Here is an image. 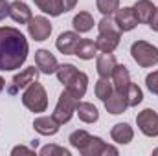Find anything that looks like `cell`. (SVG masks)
<instances>
[{
  "label": "cell",
  "mask_w": 158,
  "mask_h": 156,
  "mask_svg": "<svg viewBox=\"0 0 158 156\" xmlns=\"http://www.w3.org/2000/svg\"><path fill=\"white\" fill-rule=\"evenodd\" d=\"M28 40L20 30L4 26L0 28V72L19 70L28 59Z\"/></svg>",
  "instance_id": "6da1fadb"
},
{
  "label": "cell",
  "mask_w": 158,
  "mask_h": 156,
  "mask_svg": "<svg viewBox=\"0 0 158 156\" xmlns=\"http://www.w3.org/2000/svg\"><path fill=\"white\" fill-rule=\"evenodd\" d=\"M98 39H96V46L99 51H109L112 53L119 44V39H121V31L116 26L114 18L110 17H103L99 22H98Z\"/></svg>",
  "instance_id": "7a4b0ae2"
},
{
  "label": "cell",
  "mask_w": 158,
  "mask_h": 156,
  "mask_svg": "<svg viewBox=\"0 0 158 156\" xmlns=\"http://www.w3.org/2000/svg\"><path fill=\"white\" fill-rule=\"evenodd\" d=\"M22 105L28 110L37 112V114L48 109V94H46V88L39 81H33L26 86V90L22 94Z\"/></svg>",
  "instance_id": "3957f363"
},
{
  "label": "cell",
  "mask_w": 158,
  "mask_h": 156,
  "mask_svg": "<svg viewBox=\"0 0 158 156\" xmlns=\"http://www.w3.org/2000/svg\"><path fill=\"white\" fill-rule=\"evenodd\" d=\"M131 55L134 63L142 68H151L158 64V48L147 40H136L131 46Z\"/></svg>",
  "instance_id": "277c9868"
},
{
  "label": "cell",
  "mask_w": 158,
  "mask_h": 156,
  "mask_svg": "<svg viewBox=\"0 0 158 156\" xmlns=\"http://www.w3.org/2000/svg\"><path fill=\"white\" fill-rule=\"evenodd\" d=\"M76 105H77V99L64 88L61 94H59V99H57V105L53 109V119L59 123V125H64L68 123L72 116L76 114Z\"/></svg>",
  "instance_id": "5b68a950"
},
{
  "label": "cell",
  "mask_w": 158,
  "mask_h": 156,
  "mask_svg": "<svg viewBox=\"0 0 158 156\" xmlns=\"http://www.w3.org/2000/svg\"><path fill=\"white\" fill-rule=\"evenodd\" d=\"M136 125L142 130V134H145L149 138H156L158 136V112H155L153 109H145V110L138 112Z\"/></svg>",
  "instance_id": "8992f818"
},
{
  "label": "cell",
  "mask_w": 158,
  "mask_h": 156,
  "mask_svg": "<svg viewBox=\"0 0 158 156\" xmlns=\"http://www.w3.org/2000/svg\"><path fill=\"white\" fill-rule=\"evenodd\" d=\"M28 33L33 40L42 42L52 33V22L46 17H31V20L28 22Z\"/></svg>",
  "instance_id": "52a82bcc"
},
{
  "label": "cell",
  "mask_w": 158,
  "mask_h": 156,
  "mask_svg": "<svg viewBox=\"0 0 158 156\" xmlns=\"http://www.w3.org/2000/svg\"><path fill=\"white\" fill-rule=\"evenodd\" d=\"M39 77V68H35V66H30V68H24L20 74H17L13 81H11V86L7 88V94H11V96H15V94H19L22 88H26L30 83H33V81H37Z\"/></svg>",
  "instance_id": "ba28073f"
},
{
  "label": "cell",
  "mask_w": 158,
  "mask_h": 156,
  "mask_svg": "<svg viewBox=\"0 0 158 156\" xmlns=\"http://www.w3.org/2000/svg\"><path fill=\"white\" fill-rule=\"evenodd\" d=\"M35 66L39 68L40 74L50 76V74H55V72H57L59 63H57L55 55H53L50 50L40 48V50H37V51H35Z\"/></svg>",
  "instance_id": "9c48e42d"
},
{
  "label": "cell",
  "mask_w": 158,
  "mask_h": 156,
  "mask_svg": "<svg viewBox=\"0 0 158 156\" xmlns=\"http://www.w3.org/2000/svg\"><path fill=\"white\" fill-rule=\"evenodd\" d=\"M118 149L114 147V145H109V143H105L101 138H98V136H92L90 138V142L86 143V147L81 151V154L83 156H103V154H114L118 156Z\"/></svg>",
  "instance_id": "30bf717a"
},
{
  "label": "cell",
  "mask_w": 158,
  "mask_h": 156,
  "mask_svg": "<svg viewBox=\"0 0 158 156\" xmlns=\"http://www.w3.org/2000/svg\"><path fill=\"white\" fill-rule=\"evenodd\" d=\"M86 86H88V76H86L85 72H79V70L64 83V88H66L77 101L86 94Z\"/></svg>",
  "instance_id": "8fae6325"
},
{
  "label": "cell",
  "mask_w": 158,
  "mask_h": 156,
  "mask_svg": "<svg viewBox=\"0 0 158 156\" xmlns=\"http://www.w3.org/2000/svg\"><path fill=\"white\" fill-rule=\"evenodd\" d=\"M114 22H116V26L119 28L121 33L132 31L138 26V18H136L132 7H121V9H118L116 15H114Z\"/></svg>",
  "instance_id": "7c38bea8"
},
{
  "label": "cell",
  "mask_w": 158,
  "mask_h": 156,
  "mask_svg": "<svg viewBox=\"0 0 158 156\" xmlns=\"http://www.w3.org/2000/svg\"><path fill=\"white\" fill-rule=\"evenodd\" d=\"M79 40H81V37H79L77 31H63V33L57 37V40H55V46H57V50H59L61 53H64V55H74Z\"/></svg>",
  "instance_id": "4fadbf2b"
},
{
  "label": "cell",
  "mask_w": 158,
  "mask_h": 156,
  "mask_svg": "<svg viewBox=\"0 0 158 156\" xmlns=\"http://www.w3.org/2000/svg\"><path fill=\"white\" fill-rule=\"evenodd\" d=\"M116 64L118 63H116L114 53H109V51H101V55H98V59H96V70H98L99 77L110 79Z\"/></svg>",
  "instance_id": "5bb4252c"
},
{
  "label": "cell",
  "mask_w": 158,
  "mask_h": 156,
  "mask_svg": "<svg viewBox=\"0 0 158 156\" xmlns=\"http://www.w3.org/2000/svg\"><path fill=\"white\" fill-rule=\"evenodd\" d=\"M112 86H114V92H118L121 96H125V92H127V88H129V84L132 83L131 81V74H129V70H127V66H123V64H116V68H114V72H112Z\"/></svg>",
  "instance_id": "9a60e30c"
},
{
  "label": "cell",
  "mask_w": 158,
  "mask_h": 156,
  "mask_svg": "<svg viewBox=\"0 0 158 156\" xmlns=\"http://www.w3.org/2000/svg\"><path fill=\"white\" fill-rule=\"evenodd\" d=\"M9 17L17 24H28L33 15H31V9L28 4H24L22 0H15L9 4Z\"/></svg>",
  "instance_id": "2e32d148"
},
{
  "label": "cell",
  "mask_w": 158,
  "mask_h": 156,
  "mask_svg": "<svg viewBox=\"0 0 158 156\" xmlns=\"http://www.w3.org/2000/svg\"><path fill=\"white\" fill-rule=\"evenodd\" d=\"M59 123L53 119V116H40L33 119V129L42 136H53L59 132Z\"/></svg>",
  "instance_id": "e0dca14e"
},
{
  "label": "cell",
  "mask_w": 158,
  "mask_h": 156,
  "mask_svg": "<svg viewBox=\"0 0 158 156\" xmlns=\"http://www.w3.org/2000/svg\"><path fill=\"white\" fill-rule=\"evenodd\" d=\"M110 138H112L116 143H119V145H127V143L132 142L134 130H132V127H131L129 123H116V125L110 129Z\"/></svg>",
  "instance_id": "ac0fdd59"
},
{
  "label": "cell",
  "mask_w": 158,
  "mask_h": 156,
  "mask_svg": "<svg viewBox=\"0 0 158 156\" xmlns=\"http://www.w3.org/2000/svg\"><path fill=\"white\" fill-rule=\"evenodd\" d=\"M105 109H107V112L109 114H112V116H119V114H123L125 110H127V101H125V97L118 94V92H112L105 101Z\"/></svg>",
  "instance_id": "d6986e66"
},
{
  "label": "cell",
  "mask_w": 158,
  "mask_h": 156,
  "mask_svg": "<svg viewBox=\"0 0 158 156\" xmlns=\"http://www.w3.org/2000/svg\"><path fill=\"white\" fill-rule=\"evenodd\" d=\"M76 114L79 116V119H81L83 123H96V121L99 119L98 109H96L92 103H88V101H77V105H76Z\"/></svg>",
  "instance_id": "ffe728a7"
},
{
  "label": "cell",
  "mask_w": 158,
  "mask_h": 156,
  "mask_svg": "<svg viewBox=\"0 0 158 156\" xmlns=\"http://www.w3.org/2000/svg\"><path fill=\"white\" fill-rule=\"evenodd\" d=\"M155 7H156V6H155L151 0H138V2L132 6L134 15H136L138 22H142V24H147V22H149V18H151Z\"/></svg>",
  "instance_id": "44dd1931"
},
{
  "label": "cell",
  "mask_w": 158,
  "mask_h": 156,
  "mask_svg": "<svg viewBox=\"0 0 158 156\" xmlns=\"http://www.w3.org/2000/svg\"><path fill=\"white\" fill-rule=\"evenodd\" d=\"M72 26L77 33H88L94 28V18L88 11H79L72 20Z\"/></svg>",
  "instance_id": "7402d4cb"
},
{
  "label": "cell",
  "mask_w": 158,
  "mask_h": 156,
  "mask_svg": "<svg viewBox=\"0 0 158 156\" xmlns=\"http://www.w3.org/2000/svg\"><path fill=\"white\" fill-rule=\"evenodd\" d=\"M96 53H98V46H96L94 40L81 39L79 44H77V48H76V53H74V55H77L79 59H83V61H90V59L96 57Z\"/></svg>",
  "instance_id": "603a6c76"
},
{
  "label": "cell",
  "mask_w": 158,
  "mask_h": 156,
  "mask_svg": "<svg viewBox=\"0 0 158 156\" xmlns=\"http://www.w3.org/2000/svg\"><path fill=\"white\" fill-rule=\"evenodd\" d=\"M33 2L42 13H46L50 17H59L63 13V9L59 6V0H33Z\"/></svg>",
  "instance_id": "cb8c5ba5"
},
{
  "label": "cell",
  "mask_w": 158,
  "mask_h": 156,
  "mask_svg": "<svg viewBox=\"0 0 158 156\" xmlns=\"http://www.w3.org/2000/svg\"><path fill=\"white\" fill-rule=\"evenodd\" d=\"M90 138H92V134H88L86 130H74L72 134H70V138H68V142H70V145L74 147V149H77L79 153L86 147V143L90 142Z\"/></svg>",
  "instance_id": "d4e9b609"
},
{
  "label": "cell",
  "mask_w": 158,
  "mask_h": 156,
  "mask_svg": "<svg viewBox=\"0 0 158 156\" xmlns=\"http://www.w3.org/2000/svg\"><path fill=\"white\" fill-rule=\"evenodd\" d=\"M125 101H127V105L129 107H138L142 101H143V94H142V88L138 86V84H134V83H131L129 84V88H127V92H125Z\"/></svg>",
  "instance_id": "484cf974"
},
{
  "label": "cell",
  "mask_w": 158,
  "mask_h": 156,
  "mask_svg": "<svg viewBox=\"0 0 158 156\" xmlns=\"http://www.w3.org/2000/svg\"><path fill=\"white\" fill-rule=\"evenodd\" d=\"M94 92H96V97L98 99H101V101H105L112 92H114V86H112V83H110V79L107 77H101L98 83H96V88H94Z\"/></svg>",
  "instance_id": "4316f807"
},
{
  "label": "cell",
  "mask_w": 158,
  "mask_h": 156,
  "mask_svg": "<svg viewBox=\"0 0 158 156\" xmlns=\"http://www.w3.org/2000/svg\"><path fill=\"white\" fill-rule=\"evenodd\" d=\"M98 11L103 13V17H110L119 9V0H96Z\"/></svg>",
  "instance_id": "83f0119b"
},
{
  "label": "cell",
  "mask_w": 158,
  "mask_h": 156,
  "mask_svg": "<svg viewBox=\"0 0 158 156\" xmlns=\"http://www.w3.org/2000/svg\"><path fill=\"white\" fill-rule=\"evenodd\" d=\"M40 156H53V154H59V156H70V151L64 149V147H59V145H44L42 149L39 151Z\"/></svg>",
  "instance_id": "f1b7e54d"
},
{
  "label": "cell",
  "mask_w": 158,
  "mask_h": 156,
  "mask_svg": "<svg viewBox=\"0 0 158 156\" xmlns=\"http://www.w3.org/2000/svg\"><path fill=\"white\" fill-rule=\"evenodd\" d=\"M145 86L149 88L151 94L158 96V70L151 72V74H147V77H145Z\"/></svg>",
  "instance_id": "f546056e"
},
{
  "label": "cell",
  "mask_w": 158,
  "mask_h": 156,
  "mask_svg": "<svg viewBox=\"0 0 158 156\" xmlns=\"http://www.w3.org/2000/svg\"><path fill=\"white\" fill-rule=\"evenodd\" d=\"M11 154L13 156H19V154H35V149L31 147H24V145H17V147H13L11 149Z\"/></svg>",
  "instance_id": "4dcf8cb0"
},
{
  "label": "cell",
  "mask_w": 158,
  "mask_h": 156,
  "mask_svg": "<svg viewBox=\"0 0 158 156\" xmlns=\"http://www.w3.org/2000/svg\"><path fill=\"white\" fill-rule=\"evenodd\" d=\"M76 4H77V0H59V6H61L63 13H66V11L74 9V7H76Z\"/></svg>",
  "instance_id": "1f68e13d"
},
{
  "label": "cell",
  "mask_w": 158,
  "mask_h": 156,
  "mask_svg": "<svg viewBox=\"0 0 158 156\" xmlns=\"http://www.w3.org/2000/svg\"><path fill=\"white\" fill-rule=\"evenodd\" d=\"M149 28L153 30V31H158V7H155V11H153V15H151V18H149Z\"/></svg>",
  "instance_id": "d6a6232c"
},
{
  "label": "cell",
  "mask_w": 158,
  "mask_h": 156,
  "mask_svg": "<svg viewBox=\"0 0 158 156\" xmlns=\"http://www.w3.org/2000/svg\"><path fill=\"white\" fill-rule=\"evenodd\" d=\"M9 15V4L6 0H0V20H4Z\"/></svg>",
  "instance_id": "836d02e7"
},
{
  "label": "cell",
  "mask_w": 158,
  "mask_h": 156,
  "mask_svg": "<svg viewBox=\"0 0 158 156\" xmlns=\"http://www.w3.org/2000/svg\"><path fill=\"white\" fill-rule=\"evenodd\" d=\"M4 86H6V81H4V77H0V92L4 90Z\"/></svg>",
  "instance_id": "e575fe53"
},
{
  "label": "cell",
  "mask_w": 158,
  "mask_h": 156,
  "mask_svg": "<svg viewBox=\"0 0 158 156\" xmlns=\"http://www.w3.org/2000/svg\"><path fill=\"white\" fill-rule=\"evenodd\" d=\"M37 145H39V142H37V140H33V142H31V147H33V149H37Z\"/></svg>",
  "instance_id": "d590c367"
},
{
  "label": "cell",
  "mask_w": 158,
  "mask_h": 156,
  "mask_svg": "<svg viewBox=\"0 0 158 156\" xmlns=\"http://www.w3.org/2000/svg\"><path fill=\"white\" fill-rule=\"evenodd\" d=\"M153 154H158V149H155V151H153Z\"/></svg>",
  "instance_id": "8d00e7d4"
}]
</instances>
